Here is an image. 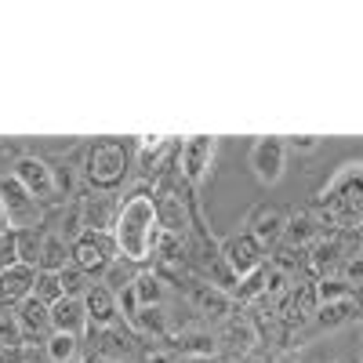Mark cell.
<instances>
[{"label": "cell", "mask_w": 363, "mask_h": 363, "mask_svg": "<svg viewBox=\"0 0 363 363\" xmlns=\"http://www.w3.org/2000/svg\"><path fill=\"white\" fill-rule=\"evenodd\" d=\"M338 255H342V244H338V240H316V244H313V265L323 272V269H330V265H335L338 262Z\"/></svg>", "instance_id": "32"}, {"label": "cell", "mask_w": 363, "mask_h": 363, "mask_svg": "<svg viewBox=\"0 0 363 363\" xmlns=\"http://www.w3.org/2000/svg\"><path fill=\"white\" fill-rule=\"evenodd\" d=\"M69 255H73V265H80L91 280H102L109 272V265L120 258L116 244H113V233H95V229H84L69 244Z\"/></svg>", "instance_id": "5"}, {"label": "cell", "mask_w": 363, "mask_h": 363, "mask_svg": "<svg viewBox=\"0 0 363 363\" xmlns=\"http://www.w3.org/2000/svg\"><path fill=\"white\" fill-rule=\"evenodd\" d=\"M44 356H48V363H80V356H84V338L58 335V330H51V335L44 338Z\"/></svg>", "instance_id": "22"}, {"label": "cell", "mask_w": 363, "mask_h": 363, "mask_svg": "<svg viewBox=\"0 0 363 363\" xmlns=\"http://www.w3.org/2000/svg\"><path fill=\"white\" fill-rule=\"evenodd\" d=\"M284 240H287L294 251L316 244V240H323V218H316V211H309V207H294V211H287Z\"/></svg>", "instance_id": "14"}, {"label": "cell", "mask_w": 363, "mask_h": 363, "mask_svg": "<svg viewBox=\"0 0 363 363\" xmlns=\"http://www.w3.org/2000/svg\"><path fill=\"white\" fill-rule=\"evenodd\" d=\"M215 160H218V138L211 135H193L178 145V171L193 193L203 189L207 178L215 174Z\"/></svg>", "instance_id": "4"}, {"label": "cell", "mask_w": 363, "mask_h": 363, "mask_svg": "<svg viewBox=\"0 0 363 363\" xmlns=\"http://www.w3.org/2000/svg\"><path fill=\"white\" fill-rule=\"evenodd\" d=\"M244 225H247V233L258 240V244L269 251L272 244H280L284 240V225H287V215L280 207H272V203H255L251 211H247V218H244Z\"/></svg>", "instance_id": "11"}, {"label": "cell", "mask_w": 363, "mask_h": 363, "mask_svg": "<svg viewBox=\"0 0 363 363\" xmlns=\"http://www.w3.org/2000/svg\"><path fill=\"white\" fill-rule=\"evenodd\" d=\"M11 174L22 182V189L33 196L37 203L62 200V189H58V171L51 167V160H44V157H37V153H22L18 164L11 167Z\"/></svg>", "instance_id": "6"}, {"label": "cell", "mask_w": 363, "mask_h": 363, "mask_svg": "<svg viewBox=\"0 0 363 363\" xmlns=\"http://www.w3.org/2000/svg\"><path fill=\"white\" fill-rule=\"evenodd\" d=\"M51 330L58 335H73V338H84L91 330V320H87V306L84 298H58L51 306Z\"/></svg>", "instance_id": "15"}, {"label": "cell", "mask_w": 363, "mask_h": 363, "mask_svg": "<svg viewBox=\"0 0 363 363\" xmlns=\"http://www.w3.org/2000/svg\"><path fill=\"white\" fill-rule=\"evenodd\" d=\"M4 233H11V218H8L4 203H0V236H4Z\"/></svg>", "instance_id": "39"}, {"label": "cell", "mask_w": 363, "mask_h": 363, "mask_svg": "<svg viewBox=\"0 0 363 363\" xmlns=\"http://www.w3.org/2000/svg\"><path fill=\"white\" fill-rule=\"evenodd\" d=\"M15 313H18V323H22V330H26V338H44V335H51V306H44L37 294L22 298L18 306H15Z\"/></svg>", "instance_id": "18"}, {"label": "cell", "mask_w": 363, "mask_h": 363, "mask_svg": "<svg viewBox=\"0 0 363 363\" xmlns=\"http://www.w3.org/2000/svg\"><path fill=\"white\" fill-rule=\"evenodd\" d=\"M189 301H193V309H196L203 320H229V316H233V306H236V298H233L225 287L211 284V280H193Z\"/></svg>", "instance_id": "10"}, {"label": "cell", "mask_w": 363, "mask_h": 363, "mask_svg": "<svg viewBox=\"0 0 363 363\" xmlns=\"http://www.w3.org/2000/svg\"><path fill=\"white\" fill-rule=\"evenodd\" d=\"M145 363H182L174 349H153V352H145Z\"/></svg>", "instance_id": "38"}, {"label": "cell", "mask_w": 363, "mask_h": 363, "mask_svg": "<svg viewBox=\"0 0 363 363\" xmlns=\"http://www.w3.org/2000/svg\"><path fill=\"white\" fill-rule=\"evenodd\" d=\"M265 280H269V265H262L258 272H251V277H244V280H236L233 298H236V301H255V298H265Z\"/></svg>", "instance_id": "30"}, {"label": "cell", "mask_w": 363, "mask_h": 363, "mask_svg": "<svg viewBox=\"0 0 363 363\" xmlns=\"http://www.w3.org/2000/svg\"><path fill=\"white\" fill-rule=\"evenodd\" d=\"M84 306H87V320L95 330H106V327H116L120 323V301H116V291L102 280H95L84 294Z\"/></svg>", "instance_id": "12"}, {"label": "cell", "mask_w": 363, "mask_h": 363, "mask_svg": "<svg viewBox=\"0 0 363 363\" xmlns=\"http://www.w3.org/2000/svg\"><path fill=\"white\" fill-rule=\"evenodd\" d=\"M313 291H316V306H330V301L352 298V284L345 277H320V284H313Z\"/></svg>", "instance_id": "27"}, {"label": "cell", "mask_w": 363, "mask_h": 363, "mask_svg": "<svg viewBox=\"0 0 363 363\" xmlns=\"http://www.w3.org/2000/svg\"><path fill=\"white\" fill-rule=\"evenodd\" d=\"M44 229H18V262L22 265H33L40 262V251H44Z\"/></svg>", "instance_id": "28"}, {"label": "cell", "mask_w": 363, "mask_h": 363, "mask_svg": "<svg viewBox=\"0 0 363 363\" xmlns=\"http://www.w3.org/2000/svg\"><path fill=\"white\" fill-rule=\"evenodd\" d=\"M128 327L135 330V335H153V338H164L167 330H171V316H167V309H164V306H149V309H138V313L128 320Z\"/></svg>", "instance_id": "24"}, {"label": "cell", "mask_w": 363, "mask_h": 363, "mask_svg": "<svg viewBox=\"0 0 363 363\" xmlns=\"http://www.w3.org/2000/svg\"><path fill=\"white\" fill-rule=\"evenodd\" d=\"M33 284H37V269L15 262L11 269L0 272V301H8V306H18L22 298L33 294Z\"/></svg>", "instance_id": "17"}, {"label": "cell", "mask_w": 363, "mask_h": 363, "mask_svg": "<svg viewBox=\"0 0 363 363\" xmlns=\"http://www.w3.org/2000/svg\"><path fill=\"white\" fill-rule=\"evenodd\" d=\"M356 229H359V240H363V222H359V225H356Z\"/></svg>", "instance_id": "41"}, {"label": "cell", "mask_w": 363, "mask_h": 363, "mask_svg": "<svg viewBox=\"0 0 363 363\" xmlns=\"http://www.w3.org/2000/svg\"><path fill=\"white\" fill-rule=\"evenodd\" d=\"M352 320H356V298L330 301V306H316V313H313L316 330H338V327H345Z\"/></svg>", "instance_id": "21"}, {"label": "cell", "mask_w": 363, "mask_h": 363, "mask_svg": "<svg viewBox=\"0 0 363 363\" xmlns=\"http://www.w3.org/2000/svg\"><path fill=\"white\" fill-rule=\"evenodd\" d=\"M287 142V153H316L320 138L316 135H298V138H284Z\"/></svg>", "instance_id": "35"}, {"label": "cell", "mask_w": 363, "mask_h": 363, "mask_svg": "<svg viewBox=\"0 0 363 363\" xmlns=\"http://www.w3.org/2000/svg\"><path fill=\"white\" fill-rule=\"evenodd\" d=\"M182 363H215V356H182Z\"/></svg>", "instance_id": "40"}, {"label": "cell", "mask_w": 363, "mask_h": 363, "mask_svg": "<svg viewBox=\"0 0 363 363\" xmlns=\"http://www.w3.org/2000/svg\"><path fill=\"white\" fill-rule=\"evenodd\" d=\"M99 359L106 363H135L138 356V335L128 327V323H116V327H106L102 330V338L95 345Z\"/></svg>", "instance_id": "13"}, {"label": "cell", "mask_w": 363, "mask_h": 363, "mask_svg": "<svg viewBox=\"0 0 363 363\" xmlns=\"http://www.w3.org/2000/svg\"><path fill=\"white\" fill-rule=\"evenodd\" d=\"M69 262H73V255H69V240H66V236H58V233H48V236H44L40 262H37V272H62Z\"/></svg>", "instance_id": "23"}, {"label": "cell", "mask_w": 363, "mask_h": 363, "mask_svg": "<svg viewBox=\"0 0 363 363\" xmlns=\"http://www.w3.org/2000/svg\"><path fill=\"white\" fill-rule=\"evenodd\" d=\"M218 258L225 262V269L233 272L236 280H244V277H251V272H258L265 265V247L244 229V233H233V236L222 240V244H218Z\"/></svg>", "instance_id": "8"}, {"label": "cell", "mask_w": 363, "mask_h": 363, "mask_svg": "<svg viewBox=\"0 0 363 363\" xmlns=\"http://www.w3.org/2000/svg\"><path fill=\"white\" fill-rule=\"evenodd\" d=\"M157 218H160V229H164V233L182 236V233H186V203H182L174 193H160V200H157Z\"/></svg>", "instance_id": "25"}, {"label": "cell", "mask_w": 363, "mask_h": 363, "mask_svg": "<svg viewBox=\"0 0 363 363\" xmlns=\"http://www.w3.org/2000/svg\"><path fill=\"white\" fill-rule=\"evenodd\" d=\"M18 157H22V149H18V145L0 142V174H11V167L18 164Z\"/></svg>", "instance_id": "36"}, {"label": "cell", "mask_w": 363, "mask_h": 363, "mask_svg": "<svg viewBox=\"0 0 363 363\" xmlns=\"http://www.w3.org/2000/svg\"><path fill=\"white\" fill-rule=\"evenodd\" d=\"M345 280H349V284H363V247L345 262Z\"/></svg>", "instance_id": "37"}, {"label": "cell", "mask_w": 363, "mask_h": 363, "mask_svg": "<svg viewBox=\"0 0 363 363\" xmlns=\"http://www.w3.org/2000/svg\"><path fill=\"white\" fill-rule=\"evenodd\" d=\"M80 171H84V182L91 186V193H116L131 171V149L116 138H99V142L84 145Z\"/></svg>", "instance_id": "3"}, {"label": "cell", "mask_w": 363, "mask_h": 363, "mask_svg": "<svg viewBox=\"0 0 363 363\" xmlns=\"http://www.w3.org/2000/svg\"><path fill=\"white\" fill-rule=\"evenodd\" d=\"M215 335H186L182 338V352L186 356H215Z\"/></svg>", "instance_id": "33"}, {"label": "cell", "mask_w": 363, "mask_h": 363, "mask_svg": "<svg viewBox=\"0 0 363 363\" xmlns=\"http://www.w3.org/2000/svg\"><path fill=\"white\" fill-rule=\"evenodd\" d=\"M174 142L167 138V135H142L138 138V167L145 171V174H153L160 164H164V157L167 153H174Z\"/></svg>", "instance_id": "20"}, {"label": "cell", "mask_w": 363, "mask_h": 363, "mask_svg": "<svg viewBox=\"0 0 363 363\" xmlns=\"http://www.w3.org/2000/svg\"><path fill=\"white\" fill-rule=\"evenodd\" d=\"M33 294L44 301V306H55L62 294V284H58V272H37V284H33Z\"/></svg>", "instance_id": "31"}, {"label": "cell", "mask_w": 363, "mask_h": 363, "mask_svg": "<svg viewBox=\"0 0 363 363\" xmlns=\"http://www.w3.org/2000/svg\"><path fill=\"white\" fill-rule=\"evenodd\" d=\"M131 287H135V298H138V309L164 306V301H167V280L160 277L157 269H142Z\"/></svg>", "instance_id": "19"}, {"label": "cell", "mask_w": 363, "mask_h": 363, "mask_svg": "<svg viewBox=\"0 0 363 363\" xmlns=\"http://www.w3.org/2000/svg\"><path fill=\"white\" fill-rule=\"evenodd\" d=\"M22 342H26V330H22V323H18L15 306L0 301V349H18Z\"/></svg>", "instance_id": "26"}, {"label": "cell", "mask_w": 363, "mask_h": 363, "mask_svg": "<svg viewBox=\"0 0 363 363\" xmlns=\"http://www.w3.org/2000/svg\"><path fill=\"white\" fill-rule=\"evenodd\" d=\"M58 284H62V294H66V298H84V294H87V287L95 284V280H91L80 265H73V262H69L62 272H58Z\"/></svg>", "instance_id": "29"}, {"label": "cell", "mask_w": 363, "mask_h": 363, "mask_svg": "<svg viewBox=\"0 0 363 363\" xmlns=\"http://www.w3.org/2000/svg\"><path fill=\"white\" fill-rule=\"evenodd\" d=\"M251 174L262 182V186H277L287 171V142L269 135V138H255L251 142V153H247Z\"/></svg>", "instance_id": "9"}, {"label": "cell", "mask_w": 363, "mask_h": 363, "mask_svg": "<svg viewBox=\"0 0 363 363\" xmlns=\"http://www.w3.org/2000/svg\"><path fill=\"white\" fill-rule=\"evenodd\" d=\"M0 203H4L15 233H18V229H40V222H44V203H37L33 196H29L15 174H0Z\"/></svg>", "instance_id": "7"}, {"label": "cell", "mask_w": 363, "mask_h": 363, "mask_svg": "<svg viewBox=\"0 0 363 363\" xmlns=\"http://www.w3.org/2000/svg\"><path fill=\"white\" fill-rule=\"evenodd\" d=\"M116 211H120V203L113 200V193H87V196H80V218H84V229L113 233V225H116Z\"/></svg>", "instance_id": "16"}, {"label": "cell", "mask_w": 363, "mask_h": 363, "mask_svg": "<svg viewBox=\"0 0 363 363\" xmlns=\"http://www.w3.org/2000/svg\"><path fill=\"white\" fill-rule=\"evenodd\" d=\"M15 262H18V233L11 229V233L0 236V272L11 269Z\"/></svg>", "instance_id": "34"}, {"label": "cell", "mask_w": 363, "mask_h": 363, "mask_svg": "<svg viewBox=\"0 0 363 363\" xmlns=\"http://www.w3.org/2000/svg\"><path fill=\"white\" fill-rule=\"evenodd\" d=\"M160 233L164 229H160V218H157V196L145 186L120 200L116 225H113V244H116V255L124 262H131V265L153 262Z\"/></svg>", "instance_id": "1"}, {"label": "cell", "mask_w": 363, "mask_h": 363, "mask_svg": "<svg viewBox=\"0 0 363 363\" xmlns=\"http://www.w3.org/2000/svg\"><path fill=\"white\" fill-rule=\"evenodd\" d=\"M316 207L323 211V225H359L363 222V160L342 164L335 174L323 182L316 193Z\"/></svg>", "instance_id": "2"}]
</instances>
